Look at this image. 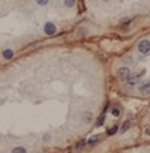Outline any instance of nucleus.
<instances>
[{
    "label": "nucleus",
    "mask_w": 150,
    "mask_h": 153,
    "mask_svg": "<svg viewBox=\"0 0 150 153\" xmlns=\"http://www.w3.org/2000/svg\"><path fill=\"white\" fill-rule=\"evenodd\" d=\"M138 51H140L141 54H144V56H147V54L150 53V41H149V39L140 41V44H138Z\"/></svg>",
    "instance_id": "nucleus-1"
},
{
    "label": "nucleus",
    "mask_w": 150,
    "mask_h": 153,
    "mask_svg": "<svg viewBox=\"0 0 150 153\" xmlns=\"http://www.w3.org/2000/svg\"><path fill=\"white\" fill-rule=\"evenodd\" d=\"M117 77H119L122 81H126V80L131 77V71H129L128 68H120V69L117 71Z\"/></svg>",
    "instance_id": "nucleus-2"
},
{
    "label": "nucleus",
    "mask_w": 150,
    "mask_h": 153,
    "mask_svg": "<svg viewBox=\"0 0 150 153\" xmlns=\"http://www.w3.org/2000/svg\"><path fill=\"white\" fill-rule=\"evenodd\" d=\"M44 32H45V35H50V36H51V35H54V33L57 32V27H56L53 23H47L45 27H44Z\"/></svg>",
    "instance_id": "nucleus-3"
},
{
    "label": "nucleus",
    "mask_w": 150,
    "mask_h": 153,
    "mask_svg": "<svg viewBox=\"0 0 150 153\" xmlns=\"http://www.w3.org/2000/svg\"><path fill=\"white\" fill-rule=\"evenodd\" d=\"M140 92L144 93V95H149L150 93V83H144L140 86Z\"/></svg>",
    "instance_id": "nucleus-4"
},
{
    "label": "nucleus",
    "mask_w": 150,
    "mask_h": 153,
    "mask_svg": "<svg viewBox=\"0 0 150 153\" xmlns=\"http://www.w3.org/2000/svg\"><path fill=\"white\" fill-rule=\"evenodd\" d=\"M138 80H140V75H131V77L126 80V83H128L129 86H134V84L138 83Z\"/></svg>",
    "instance_id": "nucleus-5"
},
{
    "label": "nucleus",
    "mask_w": 150,
    "mask_h": 153,
    "mask_svg": "<svg viewBox=\"0 0 150 153\" xmlns=\"http://www.w3.org/2000/svg\"><path fill=\"white\" fill-rule=\"evenodd\" d=\"M129 128H131V120H126V122L123 123V126L120 128V134H125Z\"/></svg>",
    "instance_id": "nucleus-6"
},
{
    "label": "nucleus",
    "mask_w": 150,
    "mask_h": 153,
    "mask_svg": "<svg viewBox=\"0 0 150 153\" xmlns=\"http://www.w3.org/2000/svg\"><path fill=\"white\" fill-rule=\"evenodd\" d=\"M3 57H5L6 60L12 59V57H14V51H12V50H5V51H3Z\"/></svg>",
    "instance_id": "nucleus-7"
},
{
    "label": "nucleus",
    "mask_w": 150,
    "mask_h": 153,
    "mask_svg": "<svg viewBox=\"0 0 150 153\" xmlns=\"http://www.w3.org/2000/svg\"><path fill=\"white\" fill-rule=\"evenodd\" d=\"M99 140H101V138H99V135H95V137H92V138L89 140V144H90V146H95L96 143H99Z\"/></svg>",
    "instance_id": "nucleus-8"
},
{
    "label": "nucleus",
    "mask_w": 150,
    "mask_h": 153,
    "mask_svg": "<svg viewBox=\"0 0 150 153\" xmlns=\"http://www.w3.org/2000/svg\"><path fill=\"white\" fill-rule=\"evenodd\" d=\"M87 144H89V141H84V140H81V141L77 144V150H83V149H84Z\"/></svg>",
    "instance_id": "nucleus-9"
},
{
    "label": "nucleus",
    "mask_w": 150,
    "mask_h": 153,
    "mask_svg": "<svg viewBox=\"0 0 150 153\" xmlns=\"http://www.w3.org/2000/svg\"><path fill=\"white\" fill-rule=\"evenodd\" d=\"M12 152L14 153H26V149L24 147H15V149H12Z\"/></svg>",
    "instance_id": "nucleus-10"
},
{
    "label": "nucleus",
    "mask_w": 150,
    "mask_h": 153,
    "mask_svg": "<svg viewBox=\"0 0 150 153\" xmlns=\"http://www.w3.org/2000/svg\"><path fill=\"white\" fill-rule=\"evenodd\" d=\"M104 122H105V117H104V116H101V117H99V119L96 120V126H102V125H104Z\"/></svg>",
    "instance_id": "nucleus-11"
},
{
    "label": "nucleus",
    "mask_w": 150,
    "mask_h": 153,
    "mask_svg": "<svg viewBox=\"0 0 150 153\" xmlns=\"http://www.w3.org/2000/svg\"><path fill=\"white\" fill-rule=\"evenodd\" d=\"M75 2H77V0H65V5H66L68 8H72V6L75 5Z\"/></svg>",
    "instance_id": "nucleus-12"
},
{
    "label": "nucleus",
    "mask_w": 150,
    "mask_h": 153,
    "mask_svg": "<svg viewBox=\"0 0 150 153\" xmlns=\"http://www.w3.org/2000/svg\"><path fill=\"white\" fill-rule=\"evenodd\" d=\"M116 132H117V126H113L110 131H107V134H108V135H114Z\"/></svg>",
    "instance_id": "nucleus-13"
},
{
    "label": "nucleus",
    "mask_w": 150,
    "mask_h": 153,
    "mask_svg": "<svg viewBox=\"0 0 150 153\" xmlns=\"http://www.w3.org/2000/svg\"><path fill=\"white\" fill-rule=\"evenodd\" d=\"M36 3L39 6H45V5H48V0H36Z\"/></svg>",
    "instance_id": "nucleus-14"
},
{
    "label": "nucleus",
    "mask_w": 150,
    "mask_h": 153,
    "mask_svg": "<svg viewBox=\"0 0 150 153\" xmlns=\"http://www.w3.org/2000/svg\"><path fill=\"white\" fill-rule=\"evenodd\" d=\"M113 116H114V117H119V116H120V110H119V108H113Z\"/></svg>",
    "instance_id": "nucleus-15"
},
{
    "label": "nucleus",
    "mask_w": 150,
    "mask_h": 153,
    "mask_svg": "<svg viewBox=\"0 0 150 153\" xmlns=\"http://www.w3.org/2000/svg\"><path fill=\"white\" fill-rule=\"evenodd\" d=\"M84 120H86V122H90V120H92V113H86Z\"/></svg>",
    "instance_id": "nucleus-16"
},
{
    "label": "nucleus",
    "mask_w": 150,
    "mask_h": 153,
    "mask_svg": "<svg viewBox=\"0 0 150 153\" xmlns=\"http://www.w3.org/2000/svg\"><path fill=\"white\" fill-rule=\"evenodd\" d=\"M146 134H147V135H149V137H150V126H149V128H147V129H146Z\"/></svg>",
    "instance_id": "nucleus-17"
}]
</instances>
